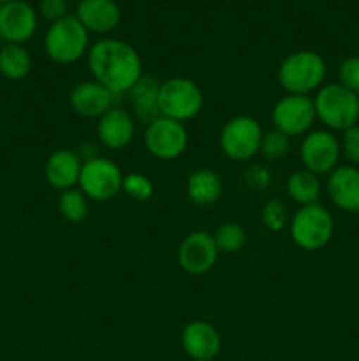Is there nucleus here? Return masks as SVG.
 <instances>
[{
	"label": "nucleus",
	"instance_id": "nucleus-1",
	"mask_svg": "<svg viewBox=\"0 0 359 361\" xmlns=\"http://www.w3.org/2000/svg\"><path fill=\"white\" fill-rule=\"evenodd\" d=\"M87 63L92 78L116 97L129 94L130 88L144 76L139 53L120 39H101L92 44Z\"/></svg>",
	"mask_w": 359,
	"mask_h": 361
},
{
	"label": "nucleus",
	"instance_id": "nucleus-2",
	"mask_svg": "<svg viewBox=\"0 0 359 361\" xmlns=\"http://www.w3.org/2000/svg\"><path fill=\"white\" fill-rule=\"evenodd\" d=\"M327 67L322 56L312 49L289 53L280 62L277 78L285 94L310 95L317 92L326 80Z\"/></svg>",
	"mask_w": 359,
	"mask_h": 361
},
{
	"label": "nucleus",
	"instance_id": "nucleus-3",
	"mask_svg": "<svg viewBox=\"0 0 359 361\" xmlns=\"http://www.w3.org/2000/svg\"><path fill=\"white\" fill-rule=\"evenodd\" d=\"M317 120L327 130H347L358 126L359 120V95L345 88L340 83H326L315 92Z\"/></svg>",
	"mask_w": 359,
	"mask_h": 361
},
{
	"label": "nucleus",
	"instance_id": "nucleus-4",
	"mask_svg": "<svg viewBox=\"0 0 359 361\" xmlns=\"http://www.w3.org/2000/svg\"><path fill=\"white\" fill-rule=\"evenodd\" d=\"M90 32L80 23L74 14H67L62 20L48 27L44 35V51L49 60L60 66H70L88 55Z\"/></svg>",
	"mask_w": 359,
	"mask_h": 361
},
{
	"label": "nucleus",
	"instance_id": "nucleus-5",
	"mask_svg": "<svg viewBox=\"0 0 359 361\" xmlns=\"http://www.w3.org/2000/svg\"><path fill=\"white\" fill-rule=\"evenodd\" d=\"M292 242L296 247L315 252L324 249L334 235V219L331 212L320 203L299 207L289 222Z\"/></svg>",
	"mask_w": 359,
	"mask_h": 361
},
{
	"label": "nucleus",
	"instance_id": "nucleus-6",
	"mask_svg": "<svg viewBox=\"0 0 359 361\" xmlns=\"http://www.w3.org/2000/svg\"><path fill=\"white\" fill-rule=\"evenodd\" d=\"M204 106V95L199 85L190 78L175 76L160 81L158 88V109L160 116L176 122H189L196 118Z\"/></svg>",
	"mask_w": 359,
	"mask_h": 361
},
{
	"label": "nucleus",
	"instance_id": "nucleus-7",
	"mask_svg": "<svg viewBox=\"0 0 359 361\" xmlns=\"http://www.w3.org/2000/svg\"><path fill=\"white\" fill-rule=\"evenodd\" d=\"M263 137V126L253 116L238 115L227 120L222 127L218 145H220L222 154L227 159L245 162L259 154Z\"/></svg>",
	"mask_w": 359,
	"mask_h": 361
},
{
	"label": "nucleus",
	"instance_id": "nucleus-8",
	"mask_svg": "<svg viewBox=\"0 0 359 361\" xmlns=\"http://www.w3.org/2000/svg\"><path fill=\"white\" fill-rule=\"evenodd\" d=\"M123 173L115 161L99 155L97 159L83 162L77 189L92 201H111L122 192Z\"/></svg>",
	"mask_w": 359,
	"mask_h": 361
},
{
	"label": "nucleus",
	"instance_id": "nucleus-9",
	"mask_svg": "<svg viewBox=\"0 0 359 361\" xmlns=\"http://www.w3.org/2000/svg\"><path fill=\"white\" fill-rule=\"evenodd\" d=\"M143 143L148 154L158 161H175L189 147V130L185 123L158 116L144 127Z\"/></svg>",
	"mask_w": 359,
	"mask_h": 361
},
{
	"label": "nucleus",
	"instance_id": "nucleus-10",
	"mask_svg": "<svg viewBox=\"0 0 359 361\" xmlns=\"http://www.w3.org/2000/svg\"><path fill=\"white\" fill-rule=\"evenodd\" d=\"M341 157L340 140L327 129H315L305 134L299 145L303 169L317 176L329 175Z\"/></svg>",
	"mask_w": 359,
	"mask_h": 361
},
{
	"label": "nucleus",
	"instance_id": "nucleus-11",
	"mask_svg": "<svg viewBox=\"0 0 359 361\" xmlns=\"http://www.w3.org/2000/svg\"><path fill=\"white\" fill-rule=\"evenodd\" d=\"M315 106L310 95L285 94L275 102L271 109V123L275 129L287 134L289 137L305 136L315 123Z\"/></svg>",
	"mask_w": 359,
	"mask_h": 361
},
{
	"label": "nucleus",
	"instance_id": "nucleus-12",
	"mask_svg": "<svg viewBox=\"0 0 359 361\" xmlns=\"http://www.w3.org/2000/svg\"><path fill=\"white\" fill-rule=\"evenodd\" d=\"M39 27V14L25 0H13L0 7V37L9 44H25Z\"/></svg>",
	"mask_w": 359,
	"mask_h": 361
},
{
	"label": "nucleus",
	"instance_id": "nucleus-13",
	"mask_svg": "<svg viewBox=\"0 0 359 361\" xmlns=\"http://www.w3.org/2000/svg\"><path fill=\"white\" fill-rule=\"evenodd\" d=\"M218 249L213 235L206 231H192L182 240L178 247V264L185 274L204 275L215 267Z\"/></svg>",
	"mask_w": 359,
	"mask_h": 361
},
{
	"label": "nucleus",
	"instance_id": "nucleus-14",
	"mask_svg": "<svg viewBox=\"0 0 359 361\" xmlns=\"http://www.w3.org/2000/svg\"><path fill=\"white\" fill-rule=\"evenodd\" d=\"M136 136V118L125 109L111 108L97 120L99 143L108 150H122L129 147Z\"/></svg>",
	"mask_w": 359,
	"mask_h": 361
},
{
	"label": "nucleus",
	"instance_id": "nucleus-15",
	"mask_svg": "<svg viewBox=\"0 0 359 361\" xmlns=\"http://www.w3.org/2000/svg\"><path fill=\"white\" fill-rule=\"evenodd\" d=\"M182 348L196 361H211L222 349V337L217 328L203 319L190 321L182 331Z\"/></svg>",
	"mask_w": 359,
	"mask_h": 361
},
{
	"label": "nucleus",
	"instance_id": "nucleus-16",
	"mask_svg": "<svg viewBox=\"0 0 359 361\" xmlns=\"http://www.w3.org/2000/svg\"><path fill=\"white\" fill-rule=\"evenodd\" d=\"M115 99L116 95L108 88L95 80H88L74 85L69 94V104L76 115L99 120L106 111L115 108Z\"/></svg>",
	"mask_w": 359,
	"mask_h": 361
},
{
	"label": "nucleus",
	"instance_id": "nucleus-17",
	"mask_svg": "<svg viewBox=\"0 0 359 361\" xmlns=\"http://www.w3.org/2000/svg\"><path fill=\"white\" fill-rule=\"evenodd\" d=\"M327 196L341 212H359V168L352 164L338 166L327 175Z\"/></svg>",
	"mask_w": 359,
	"mask_h": 361
},
{
	"label": "nucleus",
	"instance_id": "nucleus-18",
	"mask_svg": "<svg viewBox=\"0 0 359 361\" xmlns=\"http://www.w3.org/2000/svg\"><path fill=\"white\" fill-rule=\"evenodd\" d=\"M74 16L90 34H109L122 20V11L115 0H80Z\"/></svg>",
	"mask_w": 359,
	"mask_h": 361
},
{
	"label": "nucleus",
	"instance_id": "nucleus-19",
	"mask_svg": "<svg viewBox=\"0 0 359 361\" xmlns=\"http://www.w3.org/2000/svg\"><path fill=\"white\" fill-rule=\"evenodd\" d=\"M81 168H83V161L80 159L77 152L67 150V148L56 150L46 161V182L55 187V189H58L60 192L67 189H74L80 183Z\"/></svg>",
	"mask_w": 359,
	"mask_h": 361
},
{
	"label": "nucleus",
	"instance_id": "nucleus-20",
	"mask_svg": "<svg viewBox=\"0 0 359 361\" xmlns=\"http://www.w3.org/2000/svg\"><path fill=\"white\" fill-rule=\"evenodd\" d=\"M158 88H160V81L150 76H143L129 90L132 116L139 120V122H143L144 126H148V123L160 116Z\"/></svg>",
	"mask_w": 359,
	"mask_h": 361
},
{
	"label": "nucleus",
	"instance_id": "nucleus-21",
	"mask_svg": "<svg viewBox=\"0 0 359 361\" xmlns=\"http://www.w3.org/2000/svg\"><path fill=\"white\" fill-rule=\"evenodd\" d=\"M224 192L220 175L213 169H196L187 178V196L197 207H211L217 203Z\"/></svg>",
	"mask_w": 359,
	"mask_h": 361
},
{
	"label": "nucleus",
	"instance_id": "nucleus-22",
	"mask_svg": "<svg viewBox=\"0 0 359 361\" xmlns=\"http://www.w3.org/2000/svg\"><path fill=\"white\" fill-rule=\"evenodd\" d=\"M285 190H287V196L296 201L299 207H306V204L319 203L322 183H320L319 176L313 173L306 171V169H298L289 175L287 182H285Z\"/></svg>",
	"mask_w": 359,
	"mask_h": 361
},
{
	"label": "nucleus",
	"instance_id": "nucleus-23",
	"mask_svg": "<svg viewBox=\"0 0 359 361\" xmlns=\"http://www.w3.org/2000/svg\"><path fill=\"white\" fill-rule=\"evenodd\" d=\"M32 56L25 44H6L0 49V74L6 80L21 81L30 74Z\"/></svg>",
	"mask_w": 359,
	"mask_h": 361
},
{
	"label": "nucleus",
	"instance_id": "nucleus-24",
	"mask_svg": "<svg viewBox=\"0 0 359 361\" xmlns=\"http://www.w3.org/2000/svg\"><path fill=\"white\" fill-rule=\"evenodd\" d=\"M88 197L81 192L80 189H67L60 192L58 197V212L65 221L69 222H83L88 217L90 212V204H88Z\"/></svg>",
	"mask_w": 359,
	"mask_h": 361
},
{
	"label": "nucleus",
	"instance_id": "nucleus-25",
	"mask_svg": "<svg viewBox=\"0 0 359 361\" xmlns=\"http://www.w3.org/2000/svg\"><path fill=\"white\" fill-rule=\"evenodd\" d=\"M213 240L217 243L218 252L234 254L246 245L248 236H246L245 228L239 222H224L213 233Z\"/></svg>",
	"mask_w": 359,
	"mask_h": 361
},
{
	"label": "nucleus",
	"instance_id": "nucleus-26",
	"mask_svg": "<svg viewBox=\"0 0 359 361\" xmlns=\"http://www.w3.org/2000/svg\"><path fill=\"white\" fill-rule=\"evenodd\" d=\"M291 140L292 137L277 129L264 133L259 154H263L267 161H280V159L287 157L291 152Z\"/></svg>",
	"mask_w": 359,
	"mask_h": 361
},
{
	"label": "nucleus",
	"instance_id": "nucleus-27",
	"mask_svg": "<svg viewBox=\"0 0 359 361\" xmlns=\"http://www.w3.org/2000/svg\"><path fill=\"white\" fill-rule=\"evenodd\" d=\"M122 190L134 201H148L153 194V183L143 173H127L123 175Z\"/></svg>",
	"mask_w": 359,
	"mask_h": 361
},
{
	"label": "nucleus",
	"instance_id": "nucleus-28",
	"mask_svg": "<svg viewBox=\"0 0 359 361\" xmlns=\"http://www.w3.org/2000/svg\"><path fill=\"white\" fill-rule=\"evenodd\" d=\"M338 83L359 95V55L347 56L338 67Z\"/></svg>",
	"mask_w": 359,
	"mask_h": 361
},
{
	"label": "nucleus",
	"instance_id": "nucleus-29",
	"mask_svg": "<svg viewBox=\"0 0 359 361\" xmlns=\"http://www.w3.org/2000/svg\"><path fill=\"white\" fill-rule=\"evenodd\" d=\"M263 221L271 231L284 229V226L287 224V210L280 201H267L263 208Z\"/></svg>",
	"mask_w": 359,
	"mask_h": 361
},
{
	"label": "nucleus",
	"instance_id": "nucleus-30",
	"mask_svg": "<svg viewBox=\"0 0 359 361\" xmlns=\"http://www.w3.org/2000/svg\"><path fill=\"white\" fill-rule=\"evenodd\" d=\"M341 155H345L352 166H359V126L351 127L344 130V136L340 141Z\"/></svg>",
	"mask_w": 359,
	"mask_h": 361
},
{
	"label": "nucleus",
	"instance_id": "nucleus-31",
	"mask_svg": "<svg viewBox=\"0 0 359 361\" xmlns=\"http://www.w3.org/2000/svg\"><path fill=\"white\" fill-rule=\"evenodd\" d=\"M69 0H39V14L49 21V25L69 14Z\"/></svg>",
	"mask_w": 359,
	"mask_h": 361
},
{
	"label": "nucleus",
	"instance_id": "nucleus-32",
	"mask_svg": "<svg viewBox=\"0 0 359 361\" xmlns=\"http://www.w3.org/2000/svg\"><path fill=\"white\" fill-rule=\"evenodd\" d=\"M77 155L83 162L92 161V159H97L99 157V147L95 143H83L77 150Z\"/></svg>",
	"mask_w": 359,
	"mask_h": 361
},
{
	"label": "nucleus",
	"instance_id": "nucleus-33",
	"mask_svg": "<svg viewBox=\"0 0 359 361\" xmlns=\"http://www.w3.org/2000/svg\"><path fill=\"white\" fill-rule=\"evenodd\" d=\"M4 44H6V42H4V39L0 37V49H2V46H4Z\"/></svg>",
	"mask_w": 359,
	"mask_h": 361
},
{
	"label": "nucleus",
	"instance_id": "nucleus-34",
	"mask_svg": "<svg viewBox=\"0 0 359 361\" xmlns=\"http://www.w3.org/2000/svg\"><path fill=\"white\" fill-rule=\"evenodd\" d=\"M7 2H13V0H0V4H7Z\"/></svg>",
	"mask_w": 359,
	"mask_h": 361
},
{
	"label": "nucleus",
	"instance_id": "nucleus-35",
	"mask_svg": "<svg viewBox=\"0 0 359 361\" xmlns=\"http://www.w3.org/2000/svg\"><path fill=\"white\" fill-rule=\"evenodd\" d=\"M358 126H359V120H358Z\"/></svg>",
	"mask_w": 359,
	"mask_h": 361
},
{
	"label": "nucleus",
	"instance_id": "nucleus-36",
	"mask_svg": "<svg viewBox=\"0 0 359 361\" xmlns=\"http://www.w3.org/2000/svg\"><path fill=\"white\" fill-rule=\"evenodd\" d=\"M0 7H2V4H0Z\"/></svg>",
	"mask_w": 359,
	"mask_h": 361
},
{
	"label": "nucleus",
	"instance_id": "nucleus-37",
	"mask_svg": "<svg viewBox=\"0 0 359 361\" xmlns=\"http://www.w3.org/2000/svg\"><path fill=\"white\" fill-rule=\"evenodd\" d=\"M77 2H80V0H77Z\"/></svg>",
	"mask_w": 359,
	"mask_h": 361
}]
</instances>
